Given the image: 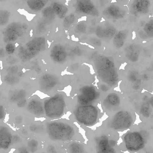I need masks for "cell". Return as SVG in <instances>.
<instances>
[{
  "label": "cell",
  "mask_w": 153,
  "mask_h": 153,
  "mask_svg": "<svg viewBox=\"0 0 153 153\" xmlns=\"http://www.w3.org/2000/svg\"><path fill=\"white\" fill-rule=\"evenodd\" d=\"M85 131L87 144L91 153H125L117 144L119 139L118 132L100 127L93 130L81 127Z\"/></svg>",
  "instance_id": "1"
},
{
  "label": "cell",
  "mask_w": 153,
  "mask_h": 153,
  "mask_svg": "<svg viewBox=\"0 0 153 153\" xmlns=\"http://www.w3.org/2000/svg\"><path fill=\"white\" fill-rule=\"evenodd\" d=\"M133 127L121 136L122 142L118 145L123 152H137L153 140V131L149 127Z\"/></svg>",
  "instance_id": "2"
},
{
  "label": "cell",
  "mask_w": 153,
  "mask_h": 153,
  "mask_svg": "<svg viewBox=\"0 0 153 153\" xmlns=\"http://www.w3.org/2000/svg\"><path fill=\"white\" fill-rule=\"evenodd\" d=\"M47 132L50 137L64 143L72 141L84 143L85 139L77 127L72 122H60L49 124Z\"/></svg>",
  "instance_id": "3"
},
{
  "label": "cell",
  "mask_w": 153,
  "mask_h": 153,
  "mask_svg": "<svg viewBox=\"0 0 153 153\" xmlns=\"http://www.w3.org/2000/svg\"><path fill=\"white\" fill-rule=\"evenodd\" d=\"M74 120L80 127H90L96 124L99 120L97 107L91 104L80 105L74 111Z\"/></svg>",
  "instance_id": "4"
},
{
  "label": "cell",
  "mask_w": 153,
  "mask_h": 153,
  "mask_svg": "<svg viewBox=\"0 0 153 153\" xmlns=\"http://www.w3.org/2000/svg\"><path fill=\"white\" fill-rule=\"evenodd\" d=\"M133 123L134 119L131 114L128 111L121 110L117 112L100 126L118 132L130 129Z\"/></svg>",
  "instance_id": "5"
},
{
  "label": "cell",
  "mask_w": 153,
  "mask_h": 153,
  "mask_svg": "<svg viewBox=\"0 0 153 153\" xmlns=\"http://www.w3.org/2000/svg\"><path fill=\"white\" fill-rule=\"evenodd\" d=\"M96 66L101 78L109 85L116 84L118 75L113 62L110 58L100 56L96 59Z\"/></svg>",
  "instance_id": "6"
},
{
  "label": "cell",
  "mask_w": 153,
  "mask_h": 153,
  "mask_svg": "<svg viewBox=\"0 0 153 153\" xmlns=\"http://www.w3.org/2000/svg\"><path fill=\"white\" fill-rule=\"evenodd\" d=\"M99 94L95 88L86 86L82 88L77 97V100L80 105H90L98 97Z\"/></svg>",
  "instance_id": "7"
},
{
  "label": "cell",
  "mask_w": 153,
  "mask_h": 153,
  "mask_svg": "<svg viewBox=\"0 0 153 153\" xmlns=\"http://www.w3.org/2000/svg\"><path fill=\"white\" fill-rule=\"evenodd\" d=\"M75 7L76 11L80 13L92 16H96L98 15L97 8L90 0L77 1Z\"/></svg>",
  "instance_id": "8"
},
{
  "label": "cell",
  "mask_w": 153,
  "mask_h": 153,
  "mask_svg": "<svg viewBox=\"0 0 153 153\" xmlns=\"http://www.w3.org/2000/svg\"><path fill=\"white\" fill-rule=\"evenodd\" d=\"M67 153H91L86 143L72 141L64 143Z\"/></svg>",
  "instance_id": "9"
},
{
  "label": "cell",
  "mask_w": 153,
  "mask_h": 153,
  "mask_svg": "<svg viewBox=\"0 0 153 153\" xmlns=\"http://www.w3.org/2000/svg\"><path fill=\"white\" fill-rule=\"evenodd\" d=\"M150 6L149 0H134L131 6V12L133 14L137 15L148 13Z\"/></svg>",
  "instance_id": "10"
},
{
  "label": "cell",
  "mask_w": 153,
  "mask_h": 153,
  "mask_svg": "<svg viewBox=\"0 0 153 153\" xmlns=\"http://www.w3.org/2000/svg\"><path fill=\"white\" fill-rule=\"evenodd\" d=\"M125 10L119 6L111 4L106 7L103 12V14L106 18L113 19H119L125 15Z\"/></svg>",
  "instance_id": "11"
},
{
  "label": "cell",
  "mask_w": 153,
  "mask_h": 153,
  "mask_svg": "<svg viewBox=\"0 0 153 153\" xmlns=\"http://www.w3.org/2000/svg\"><path fill=\"white\" fill-rule=\"evenodd\" d=\"M116 29L113 26L101 25L98 26L95 33L99 38L105 39H109L114 37L115 34Z\"/></svg>",
  "instance_id": "12"
},
{
  "label": "cell",
  "mask_w": 153,
  "mask_h": 153,
  "mask_svg": "<svg viewBox=\"0 0 153 153\" xmlns=\"http://www.w3.org/2000/svg\"><path fill=\"white\" fill-rule=\"evenodd\" d=\"M141 50V47L138 45L134 43L131 44L125 48V56L130 61L135 62L138 60Z\"/></svg>",
  "instance_id": "13"
},
{
  "label": "cell",
  "mask_w": 153,
  "mask_h": 153,
  "mask_svg": "<svg viewBox=\"0 0 153 153\" xmlns=\"http://www.w3.org/2000/svg\"><path fill=\"white\" fill-rule=\"evenodd\" d=\"M1 148L7 149L12 141L13 138L11 134L6 128H1L0 134Z\"/></svg>",
  "instance_id": "14"
},
{
  "label": "cell",
  "mask_w": 153,
  "mask_h": 153,
  "mask_svg": "<svg viewBox=\"0 0 153 153\" xmlns=\"http://www.w3.org/2000/svg\"><path fill=\"white\" fill-rule=\"evenodd\" d=\"M51 57L53 60L58 62L64 61L67 56V54L65 49L60 45L54 47L52 50Z\"/></svg>",
  "instance_id": "15"
},
{
  "label": "cell",
  "mask_w": 153,
  "mask_h": 153,
  "mask_svg": "<svg viewBox=\"0 0 153 153\" xmlns=\"http://www.w3.org/2000/svg\"><path fill=\"white\" fill-rule=\"evenodd\" d=\"M118 96L115 93L108 94L103 101L104 106L108 109H112L118 106L120 103Z\"/></svg>",
  "instance_id": "16"
},
{
  "label": "cell",
  "mask_w": 153,
  "mask_h": 153,
  "mask_svg": "<svg viewBox=\"0 0 153 153\" xmlns=\"http://www.w3.org/2000/svg\"><path fill=\"white\" fill-rule=\"evenodd\" d=\"M128 32L123 30L119 31L113 37V43L115 48L119 49L124 45L127 38Z\"/></svg>",
  "instance_id": "17"
},
{
  "label": "cell",
  "mask_w": 153,
  "mask_h": 153,
  "mask_svg": "<svg viewBox=\"0 0 153 153\" xmlns=\"http://www.w3.org/2000/svg\"><path fill=\"white\" fill-rule=\"evenodd\" d=\"M51 7L54 13L61 19H63L65 17L68 11V8L66 6L58 2L52 3Z\"/></svg>",
  "instance_id": "18"
},
{
  "label": "cell",
  "mask_w": 153,
  "mask_h": 153,
  "mask_svg": "<svg viewBox=\"0 0 153 153\" xmlns=\"http://www.w3.org/2000/svg\"><path fill=\"white\" fill-rule=\"evenodd\" d=\"M47 1L46 0H29L27 2V4L31 10L36 11L42 9Z\"/></svg>",
  "instance_id": "19"
},
{
  "label": "cell",
  "mask_w": 153,
  "mask_h": 153,
  "mask_svg": "<svg viewBox=\"0 0 153 153\" xmlns=\"http://www.w3.org/2000/svg\"><path fill=\"white\" fill-rule=\"evenodd\" d=\"M143 100L140 108V112L144 117L148 118L150 116L151 112L149 100Z\"/></svg>",
  "instance_id": "20"
},
{
  "label": "cell",
  "mask_w": 153,
  "mask_h": 153,
  "mask_svg": "<svg viewBox=\"0 0 153 153\" xmlns=\"http://www.w3.org/2000/svg\"><path fill=\"white\" fill-rule=\"evenodd\" d=\"M143 29L148 37L153 38V19L149 21L145 25Z\"/></svg>",
  "instance_id": "21"
},
{
  "label": "cell",
  "mask_w": 153,
  "mask_h": 153,
  "mask_svg": "<svg viewBox=\"0 0 153 153\" xmlns=\"http://www.w3.org/2000/svg\"><path fill=\"white\" fill-rule=\"evenodd\" d=\"M76 18L74 15L71 14L65 16L63 21V25L65 27H70L74 22Z\"/></svg>",
  "instance_id": "22"
},
{
  "label": "cell",
  "mask_w": 153,
  "mask_h": 153,
  "mask_svg": "<svg viewBox=\"0 0 153 153\" xmlns=\"http://www.w3.org/2000/svg\"><path fill=\"white\" fill-rule=\"evenodd\" d=\"M9 16V13L6 11H2L0 12V24L3 25L7 22Z\"/></svg>",
  "instance_id": "23"
},
{
  "label": "cell",
  "mask_w": 153,
  "mask_h": 153,
  "mask_svg": "<svg viewBox=\"0 0 153 153\" xmlns=\"http://www.w3.org/2000/svg\"><path fill=\"white\" fill-rule=\"evenodd\" d=\"M4 79V81L9 84H13L16 83L19 80L18 77L11 74L7 75Z\"/></svg>",
  "instance_id": "24"
},
{
  "label": "cell",
  "mask_w": 153,
  "mask_h": 153,
  "mask_svg": "<svg viewBox=\"0 0 153 153\" xmlns=\"http://www.w3.org/2000/svg\"><path fill=\"white\" fill-rule=\"evenodd\" d=\"M135 153H153V140L145 148Z\"/></svg>",
  "instance_id": "25"
},
{
  "label": "cell",
  "mask_w": 153,
  "mask_h": 153,
  "mask_svg": "<svg viewBox=\"0 0 153 153\" xmlns=\"http://www.w3.org/2000/svg\"><path fill=\"white\" fill-rule=\"evenodd\" d=\"M38 146V142L34 140L29 141L28 143V148L32 152H34L37 150Z\"/></svg>",
  "instance_id": "26"
},
{
  "label": "cell",
  "mask_w": 153,
  "mask_h": 153,
  "mask_svg": "<svg viewBox=\"0 0 153 153\" xmlns=\"http://www.w3.org/2000/svg\"><path fill=\"white\" fill-rule=\"evenodd\" d=\"M128 79L131 82L135 83L139 79L136 73L133 71H130L128 75Z\"/></svg>",
  "instance_id": "27"
},
{
  "label": "cell",
  "mask_w": 153,
  "mask_h": 153,
  "mask_svg": "<svg viewBox=\"0 0 153 153\" xmlns=\"http://www.w3.org/2000/svg\"><path fill=\"white\" fill-rule=\"evenodd\" d=\"M86 29L85 25L84 23H81L76 26L75 28V31L77 33H83L85 31Z\"/></svg>",
  "instance_id": "28"
},
{
  "label": "cell",
  "mask_w": 153,
  "mask_h": 153,
  "mask_svg": "<svg viewBox=\"0 0 153 153\" xmlns=\"http://www.w3.org/2000/svg\"><path fill=\"white\" fill-rule=\"evenodd\" d=\"M6 50L8 54H12L13 53L14 51V46L11 43L8 44L6 47Z\"/></svg>",
  "instance_id": "29"
},
{
  "label": "cell",
  "mask_w": 153,
  "mask_h": 153,
  "mask_svg": "<svg viewBox=\"0 0 153 153\" xmlns=\"http://www.w3.org/2000/svg\"><path fill=\"white\" fill-rule=\"evenodd\" d=\"M27 100L24 98L17 102V106L19 108H22L26 104Z\"/></svg>",
  "instance_id": "30"
},
{
  "label": "cell",
  "mask_w": 153,
  "mask_h": 153,
  "mask_svg": "<svg viewBox=\"0 0 153 153\" xmlns=\"http://www.w3.org/2000/svg\"><path fill=\"white\" fill-rule=\"evenodd\" d=\"M138 34L139 35L140 37L143 39H146L148 37V36H147L145 32H144L142 30L139 32Z\"/></svg>",
  "instance_id": "31"
},
{
  "label": "cell",
  "mask_w": 153,
  "mask_h": 153,
  "mask_svg": "<svg viewBox=\"0 0 153 153\" xmlns=\"http://www.w3.org/2000/svg\"><path fill=\"white\" fill-rule=\"evenodd\" d=\"M0 119H3L4 115V110L3 107V106L1 105L0 108Z\"/></svg>",
  "instance_id": "32"
},
{
  "label": "cell",
  "mask_w": 153,
  "mask_h": 153,
  "mask_svg": "<svg viewBox=\"0 0 153 153\" xmlns=\"http://www.w3.org/2000/svg\"><path fill=\"white\" fill-rule=\"evenodd\" d=\"M91 41H92L91 42L93 44L96 45H97L98 43L100 44V43L99 40L96 39H93L91 40Z\"/></svg>",
  "instance_id": "33"
},
{
  "label": "cell",
  "mask_w": 153,
  "mask_h": 153,
  "mask_svg": "<svg viewBox=\"0 0 153 153\" xmlns=\"http://www.w3.org/2000/svg\"><path fill=\"white\" fill-rule=\"evenodd\" d=\"M140 83L136 82L134 83V85L133 86L134 89L135 90H137L140 88Z\"/></svg>",
  "instance_id": "34"
},
{
  "label": "cell",
  "mask_w": 153,
  "mask_h": 153,
  "mask_svg": "<svg viewBox=\"0 0 153 153\" xmlns=\"http://www.w3.org/2000/svg\"><path fill=\"white\" fill-rule=\"evenodd\" d=\"M15 121L16 123L20 124L22 122V119L20 117H16L15 119Z\"/></svg>",
  "instance_id": "35"
},
{
  "label": "cell",
  "mask_w": 153,
  "mask_h": 153,
  "mask_svg": "<svg viewBox=\"0 0 153 153\" xmlns=\"http://www.w3.org/2000/svg\"><path fill=\"white\" fill-rule=\"evenodd\" d=\"M142 78L143 79L147 80L148 79L149 77L148 75L146 74H143L142 75Z\"/></svg>",
  "instance_id": "36"
},
{
  "label": "cell",
  "mask_w": 153,
  "mask_h": 153,
  "mask_svg": "<svg viewBox=\"0 0 153 153\" xmlns=\"http://www.w3.org/2000/svg\"><path fill=\"white\" fill-rule=\"evenodd\" d=\"M149 102L153 108V97H152L149 99Z\"/></svg>",
  "instance_id": "37"
},
{
  "label": "cell",
  "mask_w": 153,
  "mask_h": 153,
  "mask_svg": "<svg viewBox=\"0 0 153 153\" xmlns=\"http://www.w3.org/2000/svg\"><path fill=\"white\" fill-rule=\"evenodd\" d=\"M18 153H28L27 150L25 149H23L21 150Z\"/></svg>",
  "instance_id": "38"
},
{
  "label": "cell",
  "mask_w": 153,
  "mask_h": 153,
  "mask_svg": "<svg viewBox=\"0 0 153 153\" xmlns=\"http://www.w3.org/2000/svg\"><path fill=\"white\" fill-rule=\"evenodd\" d=\"M17 75L19 77H22L23 76L22 74L20 72H18Z\"/></svg>",
  "instance_id": "39"
},
{
  "label": "cell",
  "mask_w": 153,
  "mask_h": 153,
  "mask_svg": "<svg viewBox=\"0 0 153 153\" xmlns=\"http://www.w3.org/2000/svg\"><path fill=\"white\" fill-rule=\"evenodd\" d=\"M152 68L153 69V62L152 64Z\"/></svg>",
  "instance_id": "40"
}]
</instances>
